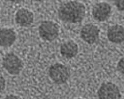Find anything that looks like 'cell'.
Listing matches in <instances>:
<instances>
[{"mask_svg": "<svg viewBox=\"0 0 124 99\" xmlns=\"http://www.w3.org/2000/svg\"><path fill=\"white\" fill-rule=\"evenodd\" d=\"M124 0H116L115 5L118 9V10L120 11H123L124 10Z\"/></svg>", "mask_w": 124, "mask_h": 99, "instance_id": "4fadbf2b", "label": "cell"}, {"mask_svg": "<svg viewBox=\"0 0 124 99\" xmlns=\"http://www.w3.org/2000/svg\"><path fill=\"white\" fill-rule=\"evenodd\" d=\"M124 58L123 57L121 58L118 62L117 70L122 73L123 75L124 74Z\"/></svg>", "mask_w": 124, "mask_h": 99, "instance_id": "7c38bea8", "label": "cell"}, {"mask_svg": "<svg viewBox=\"0 0 124 99\" xmlns=\"http://www.w3.org/2000/svg\"><path fill=\"white\" fill-rule=\"evenodd\" d=\"M20 98H21L20 97H18V96H16V95H12V94L7 95L5 98V99H20Z\"/></svg>", "mask_w": 124, "mask_h": 99, "instance_id": "9a60e30c", "label": "cell"}, {"mask_svg": "<svg viewBox=\"0 0 124 99\" xmlns=\"http://www.w3.org/2000/svg\"><path fill=\"white\" fill-rule=\"evenodd\" d=\"M62 56L67 59L75 57L79 52V46L73 40L66 41L61 44L60 49Z\"/></svg>", "mask_w": 124, "mask_h": 99, "instance_id": "8fae6325", "label": "cell"}, {"mask_svg": "<svg viewBox=\"0 0 124 99\" xmlns=\"http://www.w3.org/2000/svg\"><path fill=\"white\" fill-rule=\"evenodd\" d=\"M112 8L106 2L97 3L92 9V15L96 21L102 22L107 20L111 15Z\"/></svg>", "mask_w": 124, "mask_h": 99, "instance_id": "52a82bcc", "label": "cell"}, {"mask_svg": "<svg viewBox=\"0 0 124 99\" xmlns=\"http://www.w3.org/2000/svg\"><path fill=\"white\" fill-rule=\"evenodd\" d=\"M15 20L16 24L19 26L29 27L34 23V13L27 9L21 8L16 13Z\"/></svg>", "mask_w": 124, "mask_h": 99, "instance_id": "ba28073f", "label": "cell"}, {"mask_svg": "<svg viewBox=\"0 0 124 99\" xmlns=\"http://www.w3.org/2000/svg\"><path fill=\"white\" fill-rule=\"evenodd\" d=\"M3 68L12 76L18 75L24 68L23 61L13 52L5 54L3 59Z\"/></svg>", "mask_w": 124, "mask_h": 99, "instance_id": "3957f363", "label": "cell"}, {"mask_svg": "<svg viewBox=\"0 0 124 99\" xmlns=\"http://www.w3.org/2000/svg\"><path fill=\"white\" fill-rule=\"evenodd\" d=\"M17 35L14 29L11 28H3L0 30V46L4 48L12 46L16 40Z\"/></svg>", "mask_w": 124, "mask_h": 99, "instance_id": "30bf717a", "label": "cell"}, {"mask_svg": "<svg viewBox=\"0 0 124 99\" xmlns=\"http://www.w3.org/2000/svg\"><path fill=\"white\" fill-rule=\"evenodd\" d=\"M107 38L109 41L116 44L123 43L124 39V28L121 25L116 24L108 27Z\"/></svg>", "mask_w": 124, "mask_h": 99, "instance_id": "9c48e42d", "label": "cell"}, {"mask_svg": "<svg viewBox=\"0 0 124 99\" xmlns=\"http://www.w3.org/2000/svg\"><path fill=\"white\" fill-rule=\"evenodd\" d=\"M59 32V25L53 21H43L39 26V34L44 41H54L58 37Z\"/></svg>", "mask_w": 124, "mask_h": 99, "instance_id": "277c9868", "label": "cell"}, {"mask_svg": "<svg viewBox=\"0 0 124 99\" xmlns=\"http://www.w3.org/2000/svg\"><path fill=\"white\" fill-rule=\"evenodd\" d=\"M49 75L55 84H65L71 76V71L67 66L61 63L52 64L49 69Z\"/></svg>", "mask_w": 124, "mask_h": 99, "instance_id": "7a4b0ae2", "label": "cell"}, {"mask_svg": "<svg viewBox=\"0 0 124 99\" xmlns=\"http://www.w3.org/2000/svg\"><path fill=\"white\" fill-rule=\"evenodd\" d=\"M99 99H118L121 98L119 88L113 82H103L97 92Z\"/></svg>", "mask_w": 124, "mask_h": 99, "instance_id": "5b68a950", "label": "cell"}, {"mask_svg": "<svg viewBox=\"0 0 124 99\" xmlns=\"http://www.w3.org/2000/svg\"><path fill=\"white\" fill-rule=\"evenodd\" d=\"M0 93H2L3 91H4V90H5L6 88V80L2 74L0 76Z\"/></svg>", "mask_w": 124, "mask_h": 99, "instance_id": "5bb4252c", "label": "cell"}, {"mask_svg": "<svg viewBox=\"0 0 124 99\" xmlns=\"http://www.w3.org/2000/svg\"><path fill=\"white\" fill-rule=\"evenodd\" d=\"M58 14L60 19L65 23H80L85 17L86 7L80 2L70 1L60 6Z\"/></svg>", "mask_w": 124, "mask_h": 99, "instance_id": "6da1fadb", "label": "cell"}, {"mask_svg": "<svg viewBox=\"0 0 124 99\" xmlns=\"http://www.w3.org/2000/svg\"><path fill=\"white\" fill-rule=\"evenodd\" d=\"M100 30L92 23H88L83 26L80 32L81 38L90 45L94 44L99 40Z\"/></svg>", "mask_w": 124, "mask_h": 99, "instance_id": "8992f818", "label": "cell"}]
</instances>
